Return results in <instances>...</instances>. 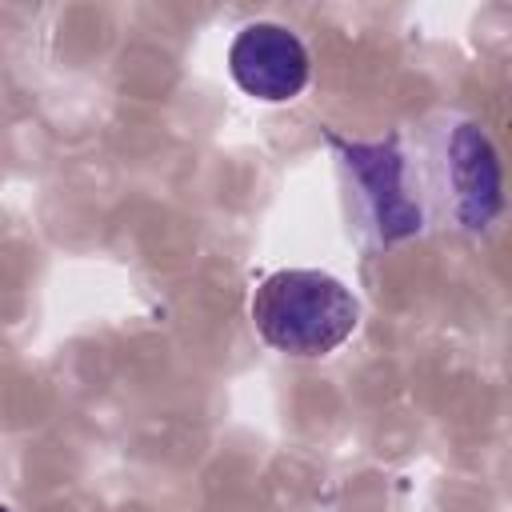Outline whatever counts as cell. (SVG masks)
<instances>
[{
	"mask_svg": "<svg viewBox=\"0 0 512 512\" xmlns=\"http://www.w3.org/2000/svg\"><path fill=\"white\" fill-rule=\"evenodd\" d=\"M332 144L340 148V160H344V168L352 172V180L364 196L376 240L380 244H400V240L416 236L424 228V208L416 200V188L408 180V160L396 148V140L360 144V140L332 136Z\"/></svg>",
	"mask_w": 512,
	"mask_h": 512,
	"instance_id": "2",
	"label": "cell"
},
{
	"mask_svg": "<svg viewBox=\"0 0 512 512\" xmlns=\"http://www.w3.org/2000/svg\"><path fill=\"white\" fill-rule=\"evenodd\" d=\"M228 72L244 96L264 104H284L304 92L312 76V60L296 32L272 20H256L240 28L236 40L228 44Z\"/></svg>",
	"mask_w": 512,
	"mask_h": 512,
	"instance_id": "3",
	"label": "cell"
},
{
	"mask_svg": "<svg viewBox=\"0 0 512 512\" xmlns=\"http://www.w3.org/2000/svg\"><path fill=\"white\" fill-rule=\"evenodd\" d=\"M0 512H12V508H8V504H4V500H0Z\"/></svg>",
	"mask_w": 512,
	"mask_h": 512,
	"instance_id": "5",
	"label": "cell"
},
{
	"mask_svg": "<svg viewBox=\"0 0 512 512\" xmlns=\"http://www.w3.org/2000/svg\"><path fill=\"white\" fill-rule=\"evenodd\" d=\"M448 188L456 220L468 232L488 228L504 208V180H500V156L496 144L480 124H456L448 136Z\"/></svg>",
	"mask_w": 512,
	"mask_h": 512,
	"instance_id": "4",
	"label": "cell"
},
{
	"mask_svg": "<svg viewBox=\"0 0 512 512\" xmlns=\"http://www.w3.org/2000/svg\"><path fill=\"white\" fill-rule=\"evenodd\" d=\"M260 340L284 356H328L360 324L356 292L320 268H276L252 292Z\"/></svg>",
	"mask_w": 512,
	"mask_h": 512,
	"instance_id": "1",
	"label": "cell"
}]
</instances>
